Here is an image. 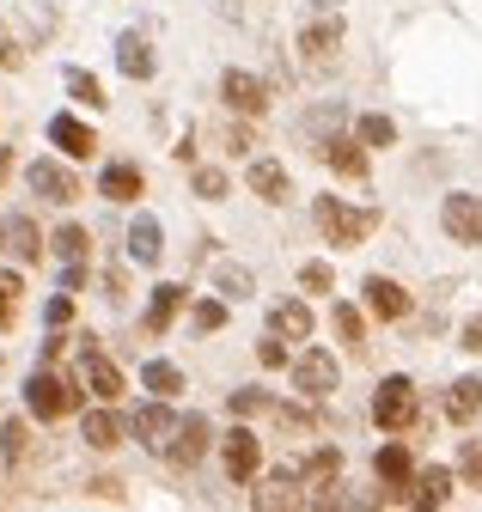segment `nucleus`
Instances as JSON below:
<instances>
[{"label": "nucleus", "mask_w": 482, "mask_h": 512, "mask_svg": "<svg viewBox=\"0 0 482 512\" xmlns=\"http://www.w3.org/2000/svg\"><path fill=\"white\" fill-rule=\"evenodd\" d=\"M49 141L62 147L68 159H92V153H98V135H92L80 116H49Z\"/></svg>", "instance_id": "obj_17"}, {"label": "nucleus", "mask_w": 482, "mask_h": 512, "mask_svg": "<svg viewBox=\"0 0 482 512\" xmlns=\"http://www.w3.org/2000/svg\"><path fill=\"white\" fill-rule=\"evenodd\" d=\"M269 330L287 336V342H312V305H306V299H281V305L269 311Z\"/></svg>", "instance_id": "obj_23"}, {"label": "nucleus", "mask_w": 482, "mask_h": 512, "mask_svg": "<svg viewBox=\"0 0 482 512\" xmlns=\"http://www.w3.org/2000/svg\"><path fill=\"white\" fill-rule=\"evenodd\" d=\"M415 415H421V397H415V378H403V372H391L379 391H373V421L385 427V433H409L415 427Z\"/></svg>", "instance_id": "obj_3"}, {"label": "nucleus", "mask_w": 482, "mask_h": 512, "mask_svg": "<svg viewBox=\"0 0 482 512\" xmlns=\"http://www.w3.org/2000/svg\"><path fill=\"white\" fill-rule=\"evenodd\" d=\"M220 324H226V305H220V299H202V305H196V330H202V336H214Z\"/></svg>", "instance_id": "obj_42"}, {"label": "nucleus", "mask_w": 482, "mask_h": 512, "mask_svg": "<svg viewBox=\"0 0 482 512\" xmlns=\"http://www.w3.org/2000/svg\"><path fill=\"white\" fill-rule=\"evenodd\" d=\"M19 61H25L19 43H13V37H0V68H19Z\"/></svg>", "instance_id": "obj_47"}, {"label": "nucleus", "mask_w": 482, "mask_h": 512, "mask_svg": "<svg viewBox=\"0 0 482 512\" xmlns=\"http://www.w3.org/2000/svg\"><path fill=\"white\" fill-rule=\"evenodd\" d=\"M476 415H482V378L470 372V378H458L452 391H446V421L452 427H470Z\"/></svg>", "instance_id": "obj_24"}, {"label": "nucleus", "mask_w": 482, "mask_h": 512, "mask_svg": "<svg viewBox=\"0 0 482 512\" xmlns=\"http://www.w3.org/2000/svg\"><path fill=\"white\" fill-rule=\"evenodd\" d=\"M141 384H147L153 397H177V391H184V366H171V360H147V366H141Z\"/></svg>", "instance_id": "obj_27"}, {"label": "nucleus", "mask_w": 482, "mask_h": 512, "mask_svg": "<svg viewBox=\"0 0 482 512\" xmlns=\"http://www.w3.org/2000/svg\"><path fill=\"white\" fill-rule=\"evenodd\" d=\"M452 482H458V476L440 470V464L421 470V476H415V506H452Z\"/></svg>", "instance_id": "obj_26"}, {"label": "nucleus", "mask_w": 482, "mask_h": 512, "mask_svg": "<svg viewBox=\"0 0 482 512\" xmlns=\"http://www.w3.org/2000/svg\"><path fill=\"white\" fill-rule=\"evenodd\" d=\"M0 238H7V250L19 256V263H37V256H43V232H37L31 214H13L7 226H0Z\"/></svg>", "instance_id": "obj_25"}, {"label": "nucleus", "mask_w": 482, "mask_h": 512, "mask_svg": "<svg viewBox=\"0 0 482 512\" xmlns=\"http://www.w3.org/2000/svg\"><path fill=\"white\" fill-rule=\"evenodd\" d=\"M440 226L452 244H482V196H464V189H452V196L440 202Z\"/></svg>", "instance_id": "obj_7"}, {"label": "nucleus", "mask_w": 482, "mask_h": 512, "mask_svg": "<svg viewBox=\"0 0 482 512\" xmlns=\"http://www.w3.org/2000/svg\"><path fill=\"white\" fill-rule=\"evenodd\" d=\"M220 458H226V476H232V482H251V476L263 470V439H257L251 427H232L226 445H220Z\"/></svg>", "instance_id": "obj_9"}, {"label": "nucleus", "mask_w": 482, "mask_h": 512, "mask_svg": "<svg viewBox=\"0 0 482 512\" xmlns=\"http://www.w3.org/2000/svg\"><path fill=\"white\" fill-rule=\"evenodd\" d=\"M251 147H257V135H251L245 122H238V128H226V153H232V159H245Z\"/></svg>", "instance_id": "obj_43"}, {"label": "nucleus", "mask_w": 482, "mask_h": 512, "mask_svg": "<svg viewBox=\"0 0 482 512\" xmlns=\"http://www.w3.org/2000/svg\"><path fill=\"white\" fill-rule=\"evenodd\" d=\"M0 452H7V464H25L31 458V427L25 421H7V427H0Z\"/></svg>", "instance_id": "obj_33"}, {"label": "nucleus", "mask_w": 482, "mask_h": 512, "mask_svg": "<svg viewBox=\"0 0 482 512\" xmlns=\"http://www.w3.org/2000/svg\"><path fill=\"white\" fill-rule=\"evenodd\" d=\"M7 171H13V147H0V183H7Z\"/></svg>", "instance_id": "obj_48"}, {"label": "nucleus", "mask_w": 482, "mask_h": 512, "mask_svg": "<svg viewBox=\"0 0 482 512\" xmlns=\"http://www.w3.org/2000/svg\"><path fill=\"white\" fill-rule=\"evenodd\" d=\"M177 311H184V287H177V281H159V287H153V305H147V317H141V330H147V336H165V330L177 324Z\"/></svg>", "instance_id": "obj_18"}, {"label": "nucleus", "mask_w": 482, "mask_h": 512, "mask_svg": "<svg viewBox=\"0 0 482 512\" xmlns=\"http://www.w3.org/2000/svg\"><path fill=\"white\" fill-rule=\"evenodd\" d=\"M336 384H342V366H336L330 348H306V354L293 360V391L306 397V403H324Z\"/></svg>", "instance_id": "obj_4"}, {"label": "nucleus", "mask_w": 482, "mask_h": 512, "mask_svg": "<svg viewBox=\"0 0 482 512\" xmlns=\"http://www.w3.org/2000/svg\"><path fill=\"white\" fill-rule=\"evenodd\" d=\"M43 317H49V330H68V324H74V293L62 287V293L49 299V311H43Z\"/></svg>", "instance_id": "obj_41"}, {"label": "nucleus", "mask_w": 482, "mask_h": 512, "mask_svg": "<svg viewBox=\"0 0 482 512\" xmlns=\"http://www.w3.org/2000/svg\"><path fill=\"white\" fill-rule=\"evenodd\" d=\"M208 415H184V421H177V439L165 445V458L177 464V470H190V464H202L208 458Z\"/></svg>", "instance_id": "obj_11"}, {"label": "nucleus", "mask_w": 482, "mask_h": 512, "mask_svg": "<svg viewBox=\"0 0 482 512\" xmlns=\"http://www.w3.org/2000/svg\"><path fill=\"white\" fill-rule=\"evenodd\" d=\"M123 415H116V409H86L80 415V439L92 445V452H116V445H123Z\"/></svg>", "instance_id": "obj_15"}, {"label": "nucleus", "mask_w": 482, "mask_h": 512, "mask_svg": "<svg viewBox=\"0 0 482 512\" xmlns=\"http://www.w3.org/2000/svg\"><path fill=\"white\" fill-rule=\"evenodd\" d=\"M287 189H293V183H287V165H281V159H251V196H257V202L281 208Z\"/></svg>", "instance_id": "obj_20"}, {"label": "nucleus", "mask_w": 482, "mask_h": 512, "mask_svg": "<svg viewBox=\"0 0 482 512\" xmlns=\"http://www.w3.org/2000/svg\"><path fill=\"white\" fill-rule=\"evenodd\" d=\"M68 92H74L86 110H104V104H110L104 86H98V74H86V68H68Z\"/></svg>", "instance_id": "obj_31"}, {"label": "nucleus", "mask_w": 482, "mask_h": 512, "mask_svg": "<svg viewBox=\"0 0 482 512\" xmlns=\"http://www.w3.org/2000/svg\"><path fill=\"white\" fill-rule=\"evenodd\" d=\"M98 500H123V482H116V476H98V482H86Z\"/></svg>", "instance_id": "obj_46"}, {"label": "nucleus", "mask_w": 482, "mask_h": 512, "mask_svg": "<svg viewBox=\"0 0 482 512\" xmlns=\"http://www.w3.org/2000/svg\"><path fill=\"white\" fill-rule=\"evenodd\" d=\"M257 366H287V336H275V342H257Z\"/></svg>", "instance_id": "obj_44"}, {"label": "nucleus", "mask_w": 482, "mask_h": 512, "mask_svg": "<svg viewBox=\"0 0 482 512\" xmlns=\"http://www.w3.org/2000/svg\"><path fill=\"white\" fill-rule=\"evenodd\" d=\"M190 189H196V196H202V202H220V196H226V171H214V165H202V171L190 177Z\"/></svg>", "instance_id": "obj_39"}, {"label": "nucleus", "mask_w": 482, "mask_h": 512, "mask_svg": "<svg viewBox=\"0 0 482 512\" xmlns=\"http://www.w3.org/2000/svg\"><path fill=\"white\" fill-rule=\"evenodd\" d=\"M354 135L367 141V147H391V141H397V122H391V116H360Z\"/></svg>", "instance_id": "obj_34"}, {"label": "nucleus", "mask_w": 482, "mask_h": 512, "mask_svg": "<svg viewBox=\"0 0 482 512\" xmlns=\"http://www.w3.org/2000/svg\"><path fill=\"white\" fill-rule=\"evenodd\" d=\"M19 293H25L19 269H0V330H13V324H19Z\"/></svg>", "instance_id": "obj_30"}, {"label": "nucleus", "mask_w": 482, "mask_h": 512, "mask_svg": "<svg viewBox=\"0 0 482 512\" xmlns=\"http://www.w3.org/2000/svg\"><path fill=\"white\" fill-rule=\"evenodd\" d=\"M342 19H318V25H306L299 31V55H306V68H330L336 61V49H342Z\"/></svg>", "instance_id": "obj_12"}, {"label": "nucleus", "mask_w": 482, "mask_h": 512, "mask_svg": "<svg viewBox=\"0 0 482 512\" xmlns=\"http://www.w3.org/2000/svg\"><path fill=\"white\" fill-rule=\"evenodd\" d=\"M25 183H31L37 202H55V208H74L80 202V177L68 165H55V159H31L25 165Z\"/></svg>", "instance_id": "obj_6"}, {"label": "nucleus", "mask_w": 482, "mask_h": 512, "mask_svg": "<svg viewBox=\"0 0 482 512\" xmlns=\"http://www.w3.org/2000/svg\"><path fill=\"white\" fill-rule=\"evenodd\" d=\"M80 403H86V391H80V378H62V372H31V384H25V409L37 415V421H68V415H80Z\"/></svg>", "instance_id": "obj_2"}, {"label": "nucleus", "mask_w": 482, "mask_h": 512, "mask_svg": "<svg viewBox=\"0 0 482 512\" xmlns=\"http://www.w3.org/2000/svg\"><path fill=\"white\" fill-rule=\"evenodd\" d=\"M269 415H275L287 433H312V427H318V415H312V409H299V403H275Z\"/></svg>", "instance_id": "obj_37"}, {"label": "nucleus", "mask_w": 482, "mask_h": 512, "mask_svg": "<svg viewBox=\"0 0 482 512\" xmlns=\"http://www.w3.org/2000/svg\"><path fill=\"white\" fill-rule=\"evenodd\" d=\"M336 336L360 354V348H367V317H360L354 305H336Z\"/></svg>", "instance_id": "obj_32"}, {"label": "nucleus", "mask_w": 482, "mask_h": 512, "mask_svg": "<svg viewBox=\"0 0 482 512\" xmlns=\"http://www.w3.org/2000/svg\"><path fill=\"white\" fill-rule=\"evenodd\" d=\"M299 287H306V293H330L336 287V269L330 263H306V269H299Z\"/></svg>", "instance_id": "obj_40"}, {"label": "nucleus", "mask_w": 482, "mask_h": 512, "mask_svg": "<svg viewBox=\"0 0 482 512\" xmlns=\"http://www.w3.org/2000/svg\"><path fill=\"white\" fill-rule=\"evenodd\" d=\"M360 293H367V311H373V317H385V324L409 317V293H403L391 275H367V287H360Z\"/></svg>", "instance_id": "obj_16"}, {"label": "nucleus", "mask_w": 482, "mask_h": 512, "mask_svg": "<svg viewBox=\"0 0 482 512\" xmlns=\"http://www.w3.org/2000/svg\"><path fill=\"white\" fill-rule=\"evenodd\" d=\"M312 7H324V13H330V7H342V0H312Z\"/></svg>", "instance_id": "obj_49"}, {"label": "nucleus", "mask_w": 482, "mask_h": 512, "mask_svg": "<svg viewBox=\"0 0 482 512\" xmlns=\"http://www.w3.org/2000/svg\"><path fill=\"white\" fill-rule=\"evenodd\" d=\"M336 128H342V110H336V104H330V110H312V116H306V135H312V147H318V141H330Z\"/></svg>", "instance_id": "obj_38"}, {"label": "nucleus", "mask_w": 482, "mask_h": 512, "mask_svg": "<svg viewBox=\"0 0 482 512\" xmlns=\"http://www.w3.org/2000/svg\"><path fill=\"white\" fill-rule=\"evenodd\" d=\"M312 153H318V159H324V165H330L336 177H354V183L367 177V141H348V135H330V141H318Z\"/></svg>", "instance_id": "obj_13"}, {"label": "nucleus", "mask_w": 482, "mask_h": 512, "mask_svg": "<svg viewBox=\"0 0 482 512\" xmlns=\"http://www.w3.org/2000/svg\"><path fill=\"white\" fill-rule=\"evenodd\" d=\"M129 256L141 269H153L159 256H165V226L153 220V214H135V226H129Z\"/></svg>", "instance_id": "obj_22"}, {"label": "nucleus", "mask_w": 482, "mask_h": 512, "mask_svg": "<svg viewBox=\"0 0 482 512\" xmlns=\"http://www.w3.org/2000/svg\"><path fill=\"white\" fill-rule=\"evenodd\" d=\"M458 348H470V354H482V311L470 317V324L458 330Z\"/></svg>", "instance_id": "obj_45"}, {"label": "nucleus", "mask_w": 482, "mask_h": 512, "mask_svg": "<svg viewBox=\"0 0 482 512\" xmlns=\"http://www.w3.org/2000/svg\"><path fill=\"white\" fill-rule=\"evenodd\" d=\"M373 476H379L385 488H409V482H415V458H409V445H403V439L379 445V458H373Z\"/></svg>", "instance_id": "obj_21"}, {"label": "nucleus", "mask_w": 482, "mask_h": 512, "mask_svg": "<svg viewBox=\"0 0 482 512\" xmlns=\"http://www.w3.org/2000/svg\"><path fill=\"white\" fill-rule=\"evenodd\" d=\"M458 476H464V488H482V439L458 445Z\"/></svg>", "instance_id": "obj_36"}, {"label": "nucleus", "mask_w": 482, "mask_h": 512, "mask_svg": "<svg viewBox=\"0 0 482 512\" xmlns=\"http://www.w3.org/2000/svg\"><path fill=\"white\" fill-rule=\"evenodd\" d=\"M312 220H318V232H324L330 244L354 250V244H367V238H373L379 208H348L342 196H318V202H312Z\"/></svg>", "instance_id": "obj_1"}, {"label": "nucleus", "mask_w": 482, "mask_h": 512, "mask_svg": "<svg viewBox=\"0 0 482 512\" xmlns=\"http://www.w3.org/2000/svg\"><path fill=\"white\" fill-rule=\"evenodd\" d=\"M49 244H55V256H62V263H86V256H92V232H86V226H74V220L55 232Z\"/></svg>", "instance_id": "obj_28"}, {"label": "nucleus", "mask_w": 482, "mask_h": 512, "mask_svg": "<svg viewBox=\"0 0 482 512\" xmlns=\"http://www.w3.org/2000/svg\"><path fill=\"white\" fill-rule=\"evenodd\" d=\"M220 98H226V110H238V116H263V110H269V86H263L257 74H245V68H226Z\"/></svg>", "instance_id": "obj_10"}, {"label": "nucleus", "mask_w": 482, "mask_h": 512, "mask_svg": "<svg viewBox=\"0 0 482 512\" xmlns=\"http://www.w3.org/2000/svg\"><path fill=\"white\" fill-rule=\"evenodd\" d=\"M116 68H123L129 80H153V68H159V61H153V43H147L141 31H123V37H116Z\"/></svg>", "instance_id": "obj_19"}, {"label": "nucleus", "mask_w": 482, "mask_h": 512, "mask_svg": "<svg viewBox=\"0 0 482 512\" xmlns=\"http://www.w3.org/2000/svg\"><path fill=\"white\" fill-rule=\"evenodd\" d=\"M129 433L147 445V452H165V445L177 439V415H171V397H153V403H141V409H135V421H129Z\"/></svg>", "instance_id": "obj_8"}, {"label": "nucleus", "mask_w": 482, "mask_h": 512, "mask_svg": "<svg viewBox=\"0 0 482 512\" xmlns=\"http://www.w3.org/2000/svg\"><path fill=\"white\" fill-rule=\"evenodd\" d=\"M226 409L245 421V415H269V409H275V397H269V391H232V397H226Z\"/></svg>", "instance_id": "obj_35"}, {"label": "nucleus", "mask_w": 482, "mask_h": 512, "mask_svg": "<svg viewBox=\"0 0 482 512\" xmlns=\"http://www.w3.org/2000/svg\"><path fill=\"white\" fill-rule=\"evenodd\" d=\"M80 378H86V391H92L98 403H116V397H123V366L98 348V336H80Z\"/></svg>", "instance_id": "obj_5"}, {"label": "nucleus", "mask_w": 482, "mask_h": 512, "mask_svg": "<svg viewBox=\"0 0 482 512\" xmlns=\"http://www.w3.org/2000/svg\"><path fill=\"white\" fill-rule=\"evenodd\" d=\"M141 189H147V177H141V165H129V159L104 165V177H98V196H104V202H116V208H129Z\"/></svg>", "instance_id": "obj_14"}, {"label": "nucleus", "mask_w": 482, "mask_h": 512, "mask_svg": "<svg viewBox=\"0 0 482 512\" xmlns=\"http://www.w3.org/2000/svg\"><path fill=\"white\" fill-rule=\"evenodd\" d=\"M214 287H220L226 299H251V293H257V281H251L245 263H220V269H214Z\"/></svg>", "instance_id": "obj_29"}]
</instances>
